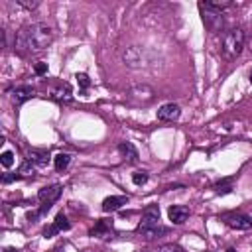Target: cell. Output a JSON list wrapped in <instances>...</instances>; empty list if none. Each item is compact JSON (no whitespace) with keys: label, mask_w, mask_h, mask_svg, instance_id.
<instances>
[{"label":"cell","mask_w":252,"mask_h":252,"mask_svg":"<svg viewBox=\"0 0 252 252\" xmlns=\"http://www.w3.org/2000/svg\"><path fill=\"white\" fill-rule=\"evenodd\" d=\"M138 232L146 240H154L159 234H165L167 228L159 224V207L158 205H148L142 211V220L138 222Z\"/></svg>","instance_id":"2"},{"label":"cell","mask_w":252,"mask_h":252,"mask_svg":"<svg viewBox=\"0 0 252 252\" xmlns=\"http://www.w3.org/2000/svg\"><path fill=\"white\" fill-rule=\"evenodd\" d=\"M226 252H234V250H232V248H228V250H226Z\"/></svg>","instance_id":"31"},{"label":"cell","mask_w":252,"mask_h":252,"mask_svg":"<svg viewBox=\"0 0 252 252\" xmlns=\"http://www.w3.org/2000/svg\"><path fill=\"white\" fill-rule=\"evenodd\" d=\"M33 171H35V165H33L30 159H26V161L20 165V169H18V177H32Z\"/></svg>","instance_id":"18"},{"label":"cell","mask_w":252,"mask_h":252,"mask_svg":"<svg viewBox=\"0 0 252 252\" xmlns=\"http://www.w3.org/2000/svg\"><path fill=\"white\" fill-rule=\"evenodd\" d=\"M55 234H59V230H57L55 224H49V226L43 228V236H45V238H51V236H55Z\"/></svg>","instance_id":"26"},{"label":"cell","mask_w":252,"mask_h":252,"mask_svg":"<svg viewBox=\"0 0 252 252\" xmlns=\"http://www.w3.org/2000/svg\"><path fill=\"white\" fill-rule=\"evenodd\" d=\"M112 232V222L110 220H98L93 228H91V236H98V238H106Z\"/></svg>","instance_id":"15"},{"label":"cell","mask_w":252,"mask_h":252,"mask_svg":"<svg viewBox=\"0 0 252 252\" xmlns=\"http://www.w3.org/2000/svg\"><path fill=\"white\" fill-rule=\"evenodd\" d=\"M53 41V30L45 22L24 26L16 35V49L20 53H37L49 47Z\"/></svg>","instance_id":"1"},{"label":"cell","mask_w":252,"mask_h":252,"mask_svg":"<svg viewBox=\"0 0 252 252\" xmlns=\"http://www.w3.org/2000/svg\"><path fill=\"white\" fill-rule=\"evenodd\" d=\"M10 96H12V102H14L16 106H20V104H24V102H28L30 98H33V96H35V89H33V87H30V85H22V87L12 89Z\"/></svg>","instance_id":"6"},{"label":"cell","mask_w":252,"mask_h":252,"mask_svg":"<svg viewBox=\"0 0 252 252\" xmlns=\"http://www.w3.org/2000/svg\"><path fill=\"white\" fill-rule=\"evenodd\" d=\"M28 159L33 163V165H47V161H49V154L47 152H39V150H32V152H28Z\"/></svg>","instance_id":"16"},{"label":"cell","mask_w":252,"mask_h":252,"mask_svg":"<svg viewBox=\"0 0 252 252\" xmlns=\"http://www.w3.org/2000/svg\"><path fill=\"white\" fill-rule=\"evenodd\" d=\"M75 79H77V83H79L81 91H87V89L91 87V79H89V75H87V73H77V75H75Z\"/></svg>","instance_id":"21"},{"label":"cell","mask_w":252,"mask_h":252,"mask_svg":"<svg viewBox=\"0 0 252 252\" xmlns=\"http://www.w3.org/2000/svg\"><path fill=\"white\" fill-rule=\"evenodd\" d=\"M33 71H35V75H45V73H47V63L37 61V63L33 65Z\"/></svg>","instance_id":"25"},{"label":"cell","mask_w":252,"mask_h":252,"mask_svg":"<svg viewBox=\"0 0 252 252\" xmlns=\"http://www.w3.org/2000/svg\"><path fill=\"white\" fill-rule=\"evenodd\" d=\"M124 205H128V197L126 195H112V197H106L102 201V211L104 213H114V211L122 209Z\"/></svg>","instance_id":"10"},{"label":"cell","mask_w":252,"mask_h":252,"mask_svg":"<svg viewBox=\"0 0 252 252\" xmlns=\"http://www.w3.org/2000/svg\"><path fill=\"white\" fill-rule=\"evenodd\" d=\"M248 81H250V83H252V71H250V73H248Z\"/></svg>","instance_id":"30"},{"label":"cell","mask_w":252,"mask_h":252,"mask_svg":"<svg viewBox=\"0 0 252 252\" xmlns=\"http://www.w3.org/2000/svg\"><path fill=\"white\" fill-rule=\"evenodd\" d=\"M18 177V173H4L2 175V183H10V181H14Z\"/></svg>","instance_id":"28"},{"label":"cell","mask_w":252,"mask_h":252,"mask_svg":"<svg viewBox=\"0 0 252 252\" xmlns=\"http://www.w3.org/2000/svg\"><path fill=\"white\" fill-rule=\"evenodd\" d=\"M222 220L226 226H230L234 230H250L252 228V217H248L244 213H226V215H222Z\"/></svg>","instance_id":"5"},{"label":"cell","mask_w":252,"mask_h":252,"mask_svg":"<svg viewBox=\"0 0 252 252\" xmlns=\"http://www.w3.org/2000/svg\"><path fill=\"white\" fill-rule=\"evenodd\" d=\"M118 152L122 154V158L124 159H128V161H138V150H136V146L132 144V142H120L118 144Z\"/></svg>","instance_id":"14"},{"label":"cell","mask_w":252,"mask_h":252,"mask_svg":"<svg viewBox=\"0 0 252 252\" xmlns=\"http://www.w3.org/2000/svg\"><path fill=\"white\" fill-rule=\"evenodd\" d=\"M199 10H201V18H203V24L209 32H219L222 28V12L217 10V8H211L207 2H201L199 4Z\"/></svg>","instance_id":"4"},{"label":"cell","mask_w":252,"mask_h":252,"mask_svg":"<svg viewBox=\"0 0 252 252\" xmlns=\"http://www.w3.org/2000/svg\"><path fill=\"white\" fill-rule=\"evenodd\" d=\"M18 4L20 6H24V8H28V10H32V8H35L39 2H28V0H18Z\"/></svg>","instance_id":"27"},{"label":"cell","mask_w":252,"mask_h":252,"mask_svg":"<svg viewBox=\"0 0 252 252\" xmlns=\"http://www.w3.org/2000/svg\"><path fill=\"white\" fill-rule=\"evenodd\" d=\"M156 252H183V248H179L177 244H161Z\"/></svg>","instance_id":"24"},{"label":"cell","mask_w":252,"mask_h":252,"mask_svg":"<svg viewBox=\"0 0 252 252\" xmlns=\"http://www.w3.org/2000/svg\"><path fill=\"white\" fill-rule=\"evenodd\" d=\"M144 55H142V49L140 47H128L126 51H124V63L128 65V67H142L144 63Z\"/></svg>","instance_id":"12"},{"label":"cell","mask_w":252,"mask_h":252,"mask_svg":"<svg viewBox=\"0 0 252 252\" xmlns=\"http://www.w3.org/2000/svg\"><path fill=\"white\" fill-rule=\"evenodd\" d=\"M51 96L57 100V102H69L73 98V91L67 83H59L53 91H51Z\"/></svg>","instance_id":"13"},{"label":"cell","mask_w":252,"mask_h":252,"mask_svg":"<svg viewBox=\"0 0 252 252\" xmlns=\"http://www.w3.org/2000/svg\"><path fill=\"white\" fill-rule=\"evenodd\" d=\"M132 181H134V185H144L148 181V171H142V169L134 171L132 173Z\"/></svg>","instance_id":"23"},{"label":"cell","mask_w":252,"mask_h":252,"mask_svg":"<svg viewBox=\"0 0 252 252\" xmlns=\"http://www.w3.org/2000/svg\"><path fill=\"white\" fill-rule=\"evenodd\" d=\"M244 41H246V35H244V30H242V28H232V30H228V32L222 35V43H220L222 55H224L226 59H236V57L242 53Z\"/></svg>","instance_id":"3"},{"label":"cell","mask_w":252,"mask_h":252,"mask_svg":"<svg viewBox=\"0 0 252 252\" xmlns=\"http://www.w3.org/2000/svg\"><path fill=\"white\" fill-rule=\"evenodd\" d=\"M69 161H71V156H69V154H63V152L53 158V165H55L57 171H63V169L69 165Z\"/></svg>","instance_id":"17"},{"label":"cell","mask_w":252,"mask_h":252,"mask_svg":"<svg viewBox=\"0 0 252 252\" xmlns=\"http://www.w3.org/2000/svg\"><path fill=\"white\" fill-rule=\"evenodd\" d=\"M167 217H169V220L173 224H183L187 220V217H189V209L183 207V205H171L167 209Z\"/></svg>","instance_id":"11"},{"label":"cell","mask_w":252,"mask_h":252,"mask_svg":"<svg viewBox=\"0 0 252 252\" xmlns=\"http://www.w3.org/2000/svg\"><path fill=\"white\" fill-rule=\"evenodd\" d=\"M179 114H181V108L175 102H165L158 108V118L163 120V122H173V120L179 118Z\"/></svg>","instance_id":"7"},{"label":"cell","mask_w":252,"mask_h":252,"mask_svg":"<svg viewBox=\"0 0 252 252\" xmlns=\"http://www.w3.org/2000/svg\"><path fill=\"white\" fill-rule=\"evenodd\" d=\"M53 224L57 226V230H59V232H63V230H69V228H71V222L67 220V217H65L63 213H59V215L55 217V220H53Z\"/></svg>","instance_id":"19"},{"label":"cell","mask_w":252,"mask_h":252,"mask_svg":"<svg viewBox=\"0 0 252 252\" xmlns=\"http://www.w3.org/2000/svg\"><path fill=\"white\" fill-rule=\"evenodd\" d=\"M0 163H2L4 167H12V165H14V152H10V150L2 152V156H0Z\"/></svg>","instance_id":"22"},{"label":"cell","mask_w":252,"mask_h":252,"mask_svg":"<svg viewBox=\"0 0 252 252\" xmlns=\"http://www.w3.org/2000/svg\"><path fill=\"white\" fill-rule=\"evenodd\" d=\"M61 191H63V187H61L59 183H55V185H47V187H41V189H39L37 199H39L41 203L51 205V203H55V201L61 197Z\"/></svg>","instance_id":"8"},{"label":"cell","mask_w":252,"mask_h":252,"mask_svg":"<svg viewBox=\"0 0 252 252\" xmlns=\"http://www.w3.org/2000/svg\"><path fill=\"white\" fill-rule=\"evenodd\" d=\"M4 252H20V250H16V248H4Z\"/></svg>","instance_id":"29"},{"label":"cell","mask_w":252,"mask_h":252,"mask_svg":"<svg viewBox=\"0 0 252 252\" xmlns=\"http://www.w3.org/2000/svg\"><path fill=\"white\" fill-rule=\"evenodd\" d=\"M215 191L220 193V195L230 193V191H232V179H222V181H219V183L215 185Z\"/></svg>","instance_id":"20"},{"label":"cell","mask_w":252,"mask_h":252,"mask_svg":"<svg viewBox=\"0 0 252 252\" xmlns=\"http://www.w3.org/2000/svg\"><path fill=\"white\" fill-rule=\"evenodd\" d=\"M128 94L132 100H138V102H150L154 98V91L148 85H136L128 91Z\"/></svg>","instance_id":"9"}]
</instances>
